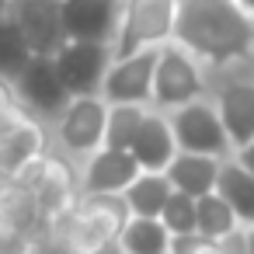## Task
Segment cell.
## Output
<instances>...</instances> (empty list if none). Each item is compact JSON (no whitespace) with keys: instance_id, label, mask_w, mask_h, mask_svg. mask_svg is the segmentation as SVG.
Returning <instances> with one entry per match:
<instances>
[{"instance_id":"6da1fadb","label":"cell","mask_w":254,"mask_h":254,"mask_svg":"<svg viewBox=\"0 0 254 254\" xmlns=\"http://www.w3.org/2000/svg\"><path fill=\"white\" fill-rule=\"evenodd\" d=\"M174 39L202 60L230 63L251 49L254 28L240 0H178Z\"/></svg>"},{"instance_id":"7a4b0ae2","label":"cell","mask_w":254,"mask_h":254,"mask_svg":"<svg viewBox=\"0 0 254 254\" xmlns=\"http://www.w3.org/2000/svg\"><path fill=\"white\" fill-rule=\"evenodd\" d=\"M174 21H178V0H129L119 28L115 56L129 60L146 46L164 42L167 35H174Z\"/></svg>"},{"instance_id":"3957f363","label":"cell","mask_w":254,"mask_h":254,"mask_svg":"<svg viewBox=\"0 0 254 254\" xmlns=\"http://www.w3.org/2000/svg\"><path fill=\"white\" fill-rule=\"evenodd\" d=\"M171 129H174V139H178L181 153H202V157L226 160V153L233 150V143L226 136V126L219 119V108H212L205 101H191V105L178 108L174 119H171Z\"/></svg>"},{"instance_id":"277c9868","label":"cell","mask_w":254,"mask_h":254,"mask_svg":"<svg viewBox=\"0 0 254 254\" xmlns=\"http://www.w3.org/2000/svg\"><path fill=\"white\" fill-rule=\"evenodd\" d=\"M14 18L32 46L35 56H49L56 60L70 42L66 35V21H63V0H18L14 4Z\"/></svg>"},{"instance_id":"5b68a950","label":"cell","mask_w":254,"mask_h":254,"mask_svg":"<svg viewBox=\"0 0 254 254\" xmlns=\"http://www.w3.org/2000/svg\"><path fill=\"white\" fill-rule=\"evenodd\" d=\"M157 63H160L157 49H143L129 60H119L105 77V87H101L105 98L112 105H143L146 98H153Z\"/></svg>"},{"instance_id":"8992f818","label":"cell","mask_w":254,"mask_h":254,"mask_svg":"<svg viewBox=\"0 0 254 254\" xmlns=\"http://www.w3.org/2000/svg\"><path fill=\"white\" fill-rule=\"evenodd\" d=\"M105 129H108V108L94 94L73 98L70 108L60 115V143L70 153H98L105 146Z\"/></svg>"},{"instance_id":"52a82bcc","label":"cell","mask_w":254,"mask_h":254,"mask_svg":"<svg viewBox=\"0 0 254 254\" xmlns=\"http://www.w3.org/2000/svg\"><path fill=\"white\" fill-rule=\"evenodd\" d=\"M139 174H143V167L132 157V150L101 146L87 160V171L80 178V195H126Z\"/></svg>"},{"instance_id":"ba28073f","label":"cell","mask_w":254,"mask_h":254,"mask_svg":"<svg viewBox=\"0 0 254 254\" xmlns=\"http://www.w3.org/2000/svg\"><path fill=\"white\" fill-rule=\"evenodd\" d=\"M105 63L108 53L101 42H70L56 56V70L73 98H91L98 87H105Z\"/></svg>"},{"instance_id":"9c48e42d","label":"cell","mask_w":254,"mask_h":254,"mask_svg":"<svg viewBox=\"0 0 254 254\" xmlns=\"http://www.w3.org/2000/svg\"><path fill=\"white\" fill-rule=\"evenodd\" d=\"M202 94V77L195 63L181 49H164L157 63V80H153V101L157 105H191Z\"/></svg>"},{"instance_id":"30bf717a","label":"cell","mask_w":254,"mask_h":254,"mask_svg":"<svg viewBox=\"0 0 254 254\" xmlns=\"http://www.w3.org/2000/svg\"><path fill=\"white\" fill-rule=\"evenodd\" d=\"M18 87H21V98L46 115H56V112L63 115L70 108V98H73L56 70V60H49V56H35L25 66V73L18 77Z\"/></svg>"},{"instance_id":"8fae6325","label":"cell","mask_w":254,"mask_h":254,"mask_svg":"<svg viewBox=\"0 0 254 254\" xmlns=\"http://www.w3.org/2000/svg\"><path fill=\"white\" fill-rule=\"evenodd\" d=\"M129 150L139 160V167L150 171V174H164L174 164V157L181 153L171 122L160 119V115H146V122L139 126V132H136V139H132Z\"/></svg>"},{"instance_id":"7c38bea8","label":"cell","mask_w":254,"mask_h":254,"mask_svg":"<svg viewBox=\"0 0 254 254\" xmlns=\"http://www.w3.org/2000/svg\"><path fill=\"white\" fill-rule=\"evenodd\" d=\"M219 119L226 126V136L233 143V150H244L247 143H254V84H226L219 91Z\"/></svg>"},{"instance_id":"4fadbf2b","label":"cell","mask_w":254,"mask_h":254,"mask_svg":"<svg viewBox=\"0 0 254 254\" xmlns=\"http://www.w3.org/2000/svg\"><path fill=\"white\" fill-rule=\"evenodd\" d=\"M219 171L223 160L219 157H202V153H178L174 164L164 171L174 185V191H185L191 198H205L216 191L219 185Z\"/></svg>"},{"instance_id":"5bb4252c","label":"cell","mask_w":254,"mask_h":254,"mask_svg":"<svg viewBox=\"0 0 254 254\" xmlns=\"http://www.w3.org/2000/svg\"><path fill=\"white\" fill-rule=\"evenodd\" d=\"M112 0H63V21L70 42H101L112 32Z\"/></svg>"},{"instance_id":"9a60e30c","label":"cell","mask_w":254,"mask_h":254,"mask_svg":"<svg viewBox=\"0 0 254 254\" xmlns=\"http://www.w3.org/2000/svg\"><path fill=\"white\" fill-rule=\"evenodd\" d=\"M216 191L230 202V209L237 212L240 226H254V174H251L237 157H233V160H223Z\"/></svg>"},{"instance_id":"2e32d148","label":"cell","mask_w":254,"mask_h":254,"mask_svg":"<svg viewBox=\"0 0 254 254\" xmlns=\"http://www.w3.org/2000/svg\"><path fill=\"white\" fill-rule=\"evenodd\" d=\"M171 195H174V185H171L167 174H150V171H143V174L129 185V191H126L122 198H126V205H129L132 216L160 219V216H164V205L171 202Z\"/></svg>"},{"instance_id":"e0dca14e","label":"cell","mask_w":254,"mask_h":254,"mask_svg":"<svg viewBox=\"0 0 254 254\" xmlns=\"http://www.w3.org/2000/svg\"><path fill=\"white\" fill-rule=\"evenodd\" d=\"M171 244L174 237L164 226V219H146V216H132L119 237V247L126 254H167Z\"/></svg>"},{"instance_id":"ac0fdd59","label":"cell","mask_w":254,"mask_h":254,"mask_svg":"<svg viewBox=\"0 0 254 254\" xmlns=\"http://www.w3.org/2000/svg\"><path fill=\"white\" fill-rule=\"evenodd\" d=\"M32 60H35V53L28 46L18 18L14 14L4 18L0 21V77H21Z\"/></svg>"},{"instance_id":"d6986e66","label":"cell","mask_w":254,"mask_h":254,"mask_svg":"<svg viewBox=\"0 0 254 254\" xmlns=\"http://www.w3.org/2000/svg\"><path fill=\"white\" fill-rule=\"evenodd\" d=\"M237 230H244V226H240L237 212L230 209V202H226L219 191L198 198V233H202V237L223 240V237H230V233H237Z\"/></svg>"},{"instance_id":"ffe728a7","label":"cell","mask_w":254,"mask_h":254,"mask_svg":"<svg viewBox=\"0 0 254 254\" xmlns=\"http://www.w3.org/2000/svg\"><path fill=\"white\" fill-rule=\"evenodd\" d=\"M143 122H146V112H143L139 105H112V108H108L105 146H112V150H129Z\"/></svg>"},{"instance_id":"44dd1931","label":"cell","mask_w":254,"mask_h":254,"mask_svg":"<svg viewBox=\"0 0 254 254\" xmlns=\"http://www.w3.org/2000/svg\"><path fill=\"white\" fill-rule=\"evenodd\" d=\"M164 226L171 230V237H195L198 233V198L174 191L171 202L164 205Z\"/></svg>"},{"instance_id":"7402d4cb","label":"cell","mask_w":254,"mask_h":254,"mask_svg":"<svg viewBox=\"0 0 254 254\" xmlns=\"http://www.w3.org/2000/svg\"><path fill=\"white\" fill-rule=\"evenodd\" d=\"M28 254H77V247L63 226L42 219V226L28 237Z\"/></svg>"},{"instance_id":"603a6c76","label":"cell","mask_w":254,"mask_h":254,"mask_svg":"<svg viewBox=\"0 0 254 254\" xmlns=\"http://www.w3.org/2000/svg\"><path fill=\"white\" fill-rule=\"evenodd\" d=\"M171 254H223V244L209 240L202 233H195V237H174Z\"/></svg>"},{"instance_id":"cb8c5ba5","label":"cell","mask_w":254,"mask_h":254,"mask_svg":"<svg viewBox=\"0 0 254 254\" xmlns=\"http://www.w3.org/2000/svg\"><path fill=\"white\" fill-rule=\"evenodd\" d=\"M219 244H223V254H247V233H244V230L223 237Z\"/></svg>"},{"instance_id":"d4e9b609","label":"cell","mask_w":254,"mask_h":254,"mask_svg":"<svg viewBox=\"0 0 254 254\" xmlns=\"http://www.w3.org/2000/svg\"><path fill=\"white\" fill-rule=\"evenodd\" d=\"M237 160H240V164H244V167L254 174V143H247L244 150H237Z\"/></svg>"},{"instance_id":"484cf974","label":"cell","mask_w":254,"mask_h":254,"mask_svg":"<svg viewBox=\"0 0 254 254\" xmlns=\"http://www.w3.org/2000/svg\"><path fill=\"white\" fill-rule=\"evenodd\" d=\"M244 233H247V254H254V226H244Z\"/></svg>"},{"instance_id":"4316f807","label":"cell","mask_w":254,"mask_h":254,"mask_svg":"<svg viewBox=\"0 0 254 254\" xmlns=\"http://www.w3.org/2000/svg\"><path fill=\"white\" fill-rule=\"evenodd\" d=\"M7 18V0H0V21Z\"/></svg>"},{"instance_id":"83f0119b","label":"cell","mask_w":254,"mask_h":254,"mask_svg":"<svg viewBox=\"0 0 254 254\" xmlns=\"http://www.w3.org/2000/svg\"><path fill=\"white\" fill-rule=\"evenodd\" d=\"M240 4H244L247 11H254V0H240Z\"/></svg>"},{"instance_id":"f1b7e54d","label":"cell","mask_w":254,"mask_h":254,"mask_svg":"<svg viewBox=\"0 0 254 254\" xmlns=\"http://www.w3.org/2000/svg\"><path fill=\"white\" fill-rule=\"evenodd\" d=\"M0 233H4V223H0Z\"/></svg>"},{"instance_id":"f546056e","label":"cell","mask_w":254,"mask_h":254,"mask_svg":"<svg viewBox=\"0 0 254 254\" xmlns=\"http://www.w3.org/2000/svg\"><path fill=\"white\" fill-rule=\"evenodd\" d=\"M167 254H171V251H167Z\"/></svg>"}]
</instances>
